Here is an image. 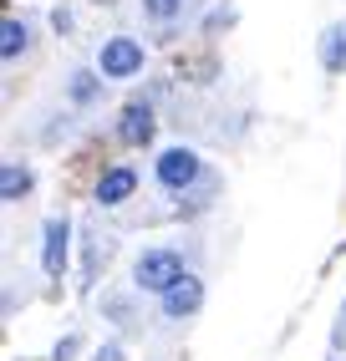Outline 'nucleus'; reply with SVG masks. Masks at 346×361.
<instances>
[{
    "instance_id": "obj_1",
    "label": "nucleus",
    "mask_w": 346,
    "mask_h": 361,
    "mask_svg": "<svg viewBox=\"0 0 346 361\" xmlns=\"http://www.w3.org/2000/svg\"><path fill=\"white\" fill-rule=\"evenodd\" d=\"M189 270H184V255L179 250H143L138 264H133V285L138 290H153V295H168Z\"/></svg>"
},
{
    "instance_id": "obj_2",
    "label": "nucleus",
    "mask_w": 346,
    "mask_h": 361,
    "mask_svg": "<svg viewBox=\"0 0 346 361\" xmlns=\"http://www.w3.org/2000/svg\"><path fill=\"white\" fill-rule=\"evenodd\" d=\"M97 71H102L107 82H128L143 71V46L133 36H112L102 51H97Z\"/></svg>"
},
{
    "instance_id": "obj_3",
    "label": "nucleus",
    "mask_w": 346,
    "mask_h": 361,
    "mask_svg": "<svg viewBox=\"0 0 346 361\" xmlns=\"http://www.w3.org/2000/svg\"><path fill=\"white\" fill-rule=\"evenodd\" d=\"M199 173H204V163H199V153H193V148H168V153H158V183L173 188V194L189 188Z\"/></svg>"
},
{
    "instance_id": "obj_4",
    "label": "nucleus",
    "mask_w": 346,
    "mask_h": 361,
    "mask_svg": "<svg viewBox=\"0 0 346 361\" xmlns=\"http://www.w3.org/2000/svg\"><path fill=\"white\" fill-rule=\"evenodd\" d=\"M66 245H71V219L52 214L46 219V245H41V270L52 280H61V270H66Z\"/></svg>"
},
{
    "instance_id": "obj_5",
    "label": "nucleus",
    "mask_w": 346,
    "mask_h": 361,
    "mask_svg": "<svg viewBox=\"0 0 346 361\" xmlns=\"http://www.w3.org/2000/svg\"><path fill=\"white\" fill-rule=\"evenodd\" d=\"M199 305H204V280H199V275H184V280L163 295V316H168V321H189Z\"/></svg>"
},
{
    "instance_id": "obj_6",
    "label": "nucleus",
    "mask_w": 346,
    "mask_h": 361,
    "mask_svg": "<svg viewBox=\"0 0 346 361\" xmlns=\"http://www.w3.org/2000/svg\"><path fill=\"white\" fill-rule=\"evenodd\" d=\"M153 107L148 102H133V107H122V117H117V137L128 142V148H148L153 142Z\"/></svg>"
},
{
    "instance_id": "obj_7",
    "label": "nucleus",
    "mask_w": 346,
    "mask_h": 361,
    "mask_svg": "<svg viewBox=\"0 0 346 361\" xmlns=\"http://www.w3.org/2000/svg\"><path fill=\"white\" fill-rule=\"evenodd\" d=\"M133 188H138V173L133 168H107L102 178H97V204H122V199H133Z\"/></svg>"
},
{
    "instance_id": "obj_8",
    "label": "nucleus",
    "mask_w": 346,
    "mask_h": 361,
    "mask_svg": "<svg viewBox=\"0 0 346 361\" xmlns=\"http://www.w3.org/2000/svg\"><path fill=\"white\" fill-rule=\"evenodd\" d=\"M26 194H31V173H26L20 163H6V168H0V199H6V204H20Z\"/></svg>"
},
{
    "instance_id": "obj_9",
    "label": "nucleus",
    "mask_w": 346,
    "mask_h": 361,
    "mask_svg": "<svg viewBox=\"0 0 346 361\" xmlns=\"http://www.w3.org/2000/svg\"><path fill=\"white\" fill-rule=\"evenodd\" d=\"M26 36H31V26H26V20L6 16V26H0V56H6V61H16L20 51H26Z\"/></svg>"
},
{
    "instance_id": "obj_10",
    "label": "nucleus",
    "mask_w": 346,
    "mask_h": 361,
    "mask_svg": "<svg viewBox=\"0 0 346 361\" xmlns=\"http://www.w3.org/2000/svg\"><path fill=\"white\" fill-rule=\"evenodd\" d=\"M321 61H326V71H346V26H331L321 36Z\"/></svg>"
},
{
    "instance_id": "obj_11",
    "label": "nucleus",
    "mask_w": 346,
    "mask_h": 361,
    "mask_svg": "<svg viewBox=\"0 0 346 361\" xmlns=\"http://www.w3.org/2000/svg\"><path fill=\"white\" fill-rule=\"evenodd\" d=\"M71 97H77V102H92V97H97V82H92V71H77V77H71Z\"/></svg>"
},
{
    "instance_id": "obj_12",
    "label": "nucleus",
    "mask_w": 346,
    "mask_h": 361,
    "mask_svg": "<svg viewBox=\"0 0 346 361\" xmlns=\"http://www.w3.org/2000/svg\"><path fill=\"white\" fill-rule=\"evenodd\" d=\"M77 351H82V336H61V346L52 351V361H71Z\"/></svg>"
},
{
    "instance_id": "obj_13",
    "label": "nucleus",
    "mask_w": 346,
    "mask_h": 361,
    "mask_svg": "<svg viewBox=\"0 0 346 361\" xmlns=\"http://www.w3.org/2000/svg\"><path fill=\"white\" fill-rule=\"evenodd\" d=\"M143 6H148V11H153V16H173V11H179V6H184V0H143Z\"/></svg>"
},
{
    "instance_id": "obj_14",
    "label": "nucleus",
    "mask_w": 346,
    "mask_h": 361,
    "mask_svg": "<svg viewBox=\"0 0 346 361\" xmlns=\"http://www.w3.org/2000/svg\"><path fill=\"white\" fill-rule=\"evenodd\" d=\"M97 361H122V346H117V341H107L102 351H97Z\"/></svg>"
},
{
    "instance_id": "obj_15",
    "label": "nucleus",
    "mask_w": 346,
    "mask_h": 361,
    "mask_svg": "<svg viewBox=\"0 0 346 361\" xmlns=\"http://www.w3.org/2000/svg\"><path fill=\"white\" fill-rule=\"evenodd\" d=\"M341 316H346V310H341Z\"/></svg>"
}]
</instances>
